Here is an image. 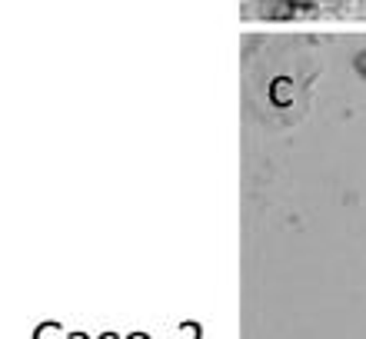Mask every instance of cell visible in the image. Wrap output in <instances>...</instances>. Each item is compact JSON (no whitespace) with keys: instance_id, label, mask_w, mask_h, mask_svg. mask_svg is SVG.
I'll return each instance as SVG.
<instances>
[{"instance_id":"obj_3","label":"cell","mask_w":366,"mask_h":339,"mask_svg":"<svg viewBox=\"0 0 366 339\" xmlns=\"http://www.w3.org/2000/svg\"><path fill=\"white\" fill-rule=\"evenodd\" d=\"M34 339H67V336H64V330H60L57 323H44V326L37 330V336H34Z\"/></svg>"},{"instance_id":"obj_1","label":"cell","mask_w":366,"mask_h":339,"mask_svg":"<svg viewBox=\"0 0 366 339\" xmlns=\"http://www.w3.org/2000/svg\"><path fill=\"white\" fill-rule=\"evenodd\" d=\"M270 100L277 107H290L293 100H297V87H293V80L290 77H277L270 84Z\"/></svg>"},{"instance_id":"obj_4","label":"cell","mask_w":366,"mask_h":339,"mask_svg":"<svg viewBox=\"0 0 366 339\" xmlns=\"http://www.w3.org/2000/svg\"><path fill=\"white\" fill-rule=\"evenodd\" d=\"M320 4L330 10H350V7H357L360 0H320Z\"/></svg>"},{"instance_id":"obj_5","label":"cell","mask_w":366,"mask_h":339,"mask_svg":"<svg viewBox=\"0 0 366 339\" xmlns=\"http://www.w3.org/2000/svg\"><path fill=\"white\" fill-rule=\"evenodd\" d=\"M353 67H357V74L366 80V50H360V54H357V60H353Z\"/></svg>"},{"instance_id":"obj_2","label":"cell","mask_w":366,"mask_h":339,"mask_svg":"<svg viewBox=\"0 0 366 339\" xmlns=\"http://www.w3.org/2000/svg\"><path fill=\"white\" fill-rule=\"evenodd\" d=\"M277 4H280V17H300V14L310 10L313 0H277Z\"/></svg>"}]
</instances>
